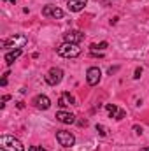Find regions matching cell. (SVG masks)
<instances>
[{"instance_id":"1","label":"cell","mask_w":149,"mask_h":151,"mask_svg":"<svg viewBox=\"0 0 149 151\" xmlns=\"http://www.w3.org/2000/svg\"><path fill=\"white\" fill-rule=\"evenodd\" d=\"M56 53L63 58H77L82 53V47H79V44H72V42H63L56 47Z\"/></svg>"},{"instance_id":"2","label":"cell","mask_w":149,"mask_h":151,"mask_svg":"<svg viewBox=\"0 0 149 151\" xmlns=\"http://www.w3.org/2000/svg\"><path fill=\"white\" fill-rule=\"evenodd\" d=\"M0 148L4 151H25V146L19 139L14 135H2L0 137Z\"/></svg>"},{"instance_id":"3","label":"cell","mask_w":149,"mask_h":151,"mask_svg":"<svg viewBox=\"0 0 149 151\" xmlns=\"http://www.w3.org/2000/svg\"><path fill=\"white\" fill-rule=\"evenodd\" d=\"M27 42H28L27 35H12V37L5 39V40L2 42V46L7 47V49H21Z\"/></svg>"},{"instance_id":"4","label":"cell","mask_w":149,"mask_h":151,"mask_svg":"<svg viewBox=\"0 0 149 151\" xmlns=\"http://www.w3.org/2000/svg\"><path fill=\"white\" fill-rule=\"evenodd\" d=\"M56 141H58L60 146H63V148H70V146L75 144L74 134H70V132H67V130H58V132H56Z\"/></svg>"},{"instance_id":"5","label":"cell","mask_w":149,"mask_h":151,"mask_svg":"<svg viewBox=\"0 0 149 151\" xmlns=\"http://www.w3.org/2000/svg\"><path fill=\"white\" fill-rule=\"evenodd\" d=\"M62 79H63V70H62L60 67H53V69H49V72L46 74V83H47L49 86L60 84Z\"/></svg>"},{"instance_id":"6","label":"cell","mask_w":149,"mask_h":151,"mask_svg":"<svg viewBox=\"0 0 149 151\" xmlns=\"http://www.w3.org/2000/svg\"><path fill=\"white\" fill-rule=\"evenodd\" d=\"M102 79V70L98 67H90L88 72H86V83L90 86H97Z\"/></svg>"},{"instance_id":"7","label":"cell","mask_w":149,"mask_h":151,"mask_svg":"<svg viewBox=\"0 0 149 151\" xmlns=\"http://www.w3.org/2000/svg\"><path fill=\"white\" fill-rule=\"evenodd\" d=\"M63 11L60 9V7H56V5H46L44 9H42V16H46V18H54V19H62L63 18Z\"/></svg>"},{"instance_id":"8","label":"cell","mask_w":149,"mask_h":151,"mask_svg":"<svg viewBox=\"0 0 149 151\" xmlns=\"http://www.w3.org/2000/svg\"><path fill=\"white\" fill-rule=\"evenodd\" d=\"M82 39H84V34H82L81 30H69L67 34H63V40H65V42L79 44V42H82Z\"/></svg>"},{"instance_id":"9","label":"cell","mask_w":149,"mask_h":151,"mask_svg":"<svg viewBox=\"0 0 149 151\" xmlns=\"http://www.w3.org/2000/svg\"><path fill=\"white\" fill-rule=\"evenodd\" d=\"M34 106L40 109V111H47L49 107H51V100H49V97L47 95H37L35 99H34Z\"/></svg>"},{"instance_id":"10","label":"cell","mask_w":149,"mask_h":151,"mask_svg":"<svg viewBox=\"0 0 149 151\" xmlns=\"http://www.w3.org/2000/svg\"><path fill=\"white\" fill-rule=\"evenodd\" d=\"M56 119L63 125H72L75 123V116L72 113H67V111H58L56 113Z\"/></svg>"},{"instance_id":"11","label":"cell","mask_w":149,"mask_h":151,"mask_svg":"<svg viewBox=\"0 0 149 151\" xmlns=\"http://www.w3.org/2000/svg\"><path fill=\"white\" fill-rule=\"evenodd\" d=\"M105 109H107L109 116H111V118H116V119H123V118L126 116V113H125L123 109H117V106H116V104H107V106H105Z\"/></svg>"},{"instance_id":"12","label":"cell","mask_w":149,"mask_h":151,"mask_svg":"<svg viewBox=\"0 0 149 151\" xmlns=\"http://www.w3.org/2000/svg\"><path fill=\"white\" fill-rule=\"evenodd\" d=\"M88 4V0H69V4H67V7H69V11L70 12H79V11H82L84 9V5Z\"/></svg>"},{"instance_id":"13","label":"cell","mask_w":149,"mask_h":151,"mask_svg":"<svg viewBox=\"0 0 149 151\" xmlns=\"http://www.w3.org/2000/svg\"><path fill=\"white\" fill-rule=\"evenodd\" d=\"M74 104H75L74 97H72L69 91H63L62 97L58 99V106H60V107H67V106H74Z\"/></svg>"},{"instance_id":"14","label":"cell","mask_w":149,"mask_h":151,"mask_svg":"<svg viewBox=\"0 0 149 151\" xmlns=\"http://www.w3.org/2000/svg\"><path fill=\"white\" fill-rule=\"evenodd\" d=\"M21 49H12V51H9V53H5V56H4V62L7 63V65H12L19 56H21Z\"/></svg>"},{"instance_id":"15","label":"cell","mask_w":149,"mask_h":151,"mask_svg":"<svg viewBox=\"0 0 149 151\" xmlns=\"http://www.w3.org/2000/svg\"><path fill=\"white\" fill-rule=\"evenodd\" d=\"M107 46H109V44L104 40V42H100V44H91V46H90V49H91V51H104Z\"/></svg>"},{"instance_id":"16","label":"cell","mask_w":149,"mask_h":151,"mask_svg":"<svg viewBox=\"0 0 149 151\" xmlns=\"http://www.w3.org/2000/svg\"><path fill=\"white\" fill-rule=\"evenodd\" d=\"M97 132H98L102 137H105V135H107V128H105L104 125H97Z\"/></svg>"},{"instance_id":"17","label":"cell","mask_w":149,"mask_h":151,"mask_svg":"<svg viewBox=\"0 0 149 151\" xmlns=\"http://www.w3.org/2000/svg\"><path fill=\"white\" fill-rule=\"evenodd\" d=\"M140 74H142V67H137V69H135V76H133V77H135V79H139V77H140Z\"/></svg>"},{"instance_id":"18","label":"cell","mask_w":149,"mask_h":151,"mask_svg":"<svg viewBox=\"0 0 149 151\" xmlns=\"http://www.w3.org/2000/svg\"><path fill=\"white\" fill-rule=\"evenodd\" d=\"M133 130H135V134H142V128H140L139 125H135V127H133Z\"/></svg>"},{"instance_id":"19","label":"cell","mask_w":149,"mask_h":151,"mask_svg":"<svg viewBox=\"0 0 149 151\" xmlns=\"http://www.w3.org/2000/svg\"><path fill=\"white\" fill-rule=\"evenodd\" d=\"M28 151H39V148H35V146H30V148H28Z\"/></svg>"},{"instance_id":"20","label":"cell","mask_w":149,"mask_h":151,"mask_svg":"<svg viewBox=\"0 0 149 151\" xmlns=\"http://www.w3.org/2000/svg\"><path fill=\"white\" fill-rule=\"evenodd\" d=\"M4 2H9V4H16V0H4Z\"/></svg>"},{"instance_id":"21","label":"cell","mask_w":149,"mask_h":151,"mask_svg":"<svg viewBox=\"0 0 149 151\" xmlns=\"http://www.w3.org/2000/svg\"><path fill=\"white\" fill-rule=\"evenodd\" d=\"M142 151H149V146H146V148H142Z\"/></svg>"},{"instance_id":"22","label":"cell","mask_w":149,"mask_h":151,"mask_svg":"<svg viewBox=\"0 0 149 151\" xmlns=\"http://www.w3.org/2000/svg\"><path fill=\"white\" fill-rule=\"evenodd\" d=\"M39 151H46V148H39Z\"/></svg>"}]
</instances>
